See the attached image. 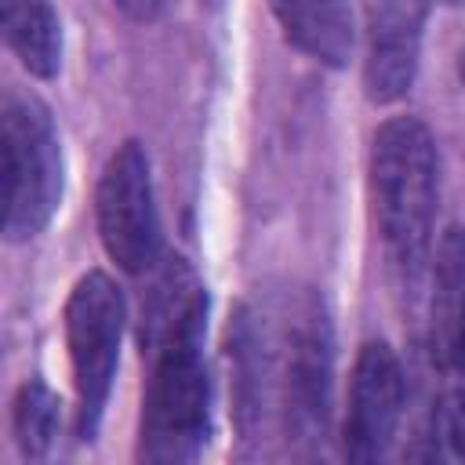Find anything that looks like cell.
Returning <instances> with one entry per match:
<instances>
[{"mask_svg": "<svg viewBox=\"0 0 465 465\" xmlns=\"http://www.w3.org/2000/svg\"><path fill=\"white\" fill-rule=\"evenodd\" d=\"M229 389L243 440L287 450L327 436L334 334L312 291L251 302L229 323Z\"/></svg>", "mask_w": 465, "mask_h": 465, "instance_id": "cell-1", "label": "cell"}, {"mask_svg": "<svg viewBox=\"0 0 465 465\" xmlns=\"http://www.w3.org/2000/svg\"><path fill=\"white\" fill-rule=\"evenodd\" d=\"M429 262L425 349L443 385H465V229H443Z\"/></svg>", "mask_w": 465, "mask_h": 465, "instance_id": "cell-9", "label": "cell"}, {"mask_svg": "<svg viewBox=\"0 0 465 465\" xmlns=\"http://www.w3.org/2000/svg\"><path fill=\"white\" fill-rule=\"evenodd\" d=\"M58 396L40 381L29 378L15 392V440L25 458H44L58 436Z\"/></svg>", "mask_w": 465, "mask_h": 465, "instance_id": "cell-12", "label": "cell"}, {"mask_svg": "<svg viewBox=\"0 0 465 465\" xmlns=\"http://www.w3.org/2000/svg\"><path fill=\"white\" fill-rule=\"evenodd\" d=\"M283 36L323 65H345L352 54V7L349 0H269Z\"/></svg>", "mask_w": 465, "mask_h": 465, "instance_id": "cell-10", "label": "cell"}, {"mask_svg": "<svg viewBox=\"0 0 465 465\" xmlns=\"http://www.w3.org/2000/svg\"><path fill=\"white\" fill-rule=\"evenodd\" d=\"M94 214L102 247L124 272L145 276L163 258L153 171L138 142H124L105 160L94 193Z\"/></svg>", "mask_w": 465, "mask_h": 465, "instance_id": "cell-6", "label": "cell"}, {"mask_svg": "<svg viewBox=\"0 0 465 465\" xmlns=\"http://www.w3.org/2000/svg\"><path fill=\"white\" fill-rule=\"evenodd\" d=\"M127 18H134V22H149V18H156V11H160V4L163 0H113Z\"/></svg>", "mask_w": 465, "mask_h": 465, "instance_id": "cell-14", "label": "cell"}, {"mask_svg": "<svg viewBox=\"0 0 465 465\" xmlns=\"http://www.w3.org/2000/svg\"><path fill=\"white\" fill-rule=\"evenodd\" d=\"M4 40L11 54L40 80H51L62 65V22L51 0H0Z\"/></svg>", "mask_w": 465, "mask_h": 465, "instance_id": "cell-11", "label": "cell"}, {"mask_svg": "<svg viewBox=\"0 0 465 465\" xmlns=\"http://www.w3.org/2000/svg\"><path fill=\"white\" fill-rule=\"evenodd\" d=\"M458 73H461V80H465V51L458 54Z\"/></svg>", "mask_w": 465, "mask_h": 465, "instance_id": "cell-15", "label": "cell"}, {"mask_svg": "<svg viewBox=\"0 0 465 465\" xmlns=\"http://www.w3.org/2000/svg\"><path fill=\"white\" fill-rule=\"evenodd\" d=\"M142 294L138 341L149 360L138 458L153 465L196 461L211 429V381L203 367L207 294L185 258L163 254Z\"/></svg>", "mask_w": 465, "mask_h": 465, "instance_id": "cell-2", "label": "cell"}, {"mask_svg": "<svg viewBox=\"0 0 465 465\" xmlns=\"http://www.w3.org/2000/svg\"><path fill=\"white\" fill-rule=\"evenodd\" d=\"M403 418V367L385 341H363L352 363L341 454L349 461H378Z\"/></svg>", "mask_w": 465, "mask_h": 465, "instance_id": "cell-7", "label": "cell"}, {"mask_svg": "<svg viewBox=\"0 0 465 465\" xmlns=\"http://www.w3.org/2000/svg\"><path fill=\"white\" fill-rule=\"evenodd\" d=\"M429 447L418 450L421 458L440 461H465V385H443L432 414H429Z\"/></svg>", "mask_w": 465, "mask_h": 465, "instance_id": "cell-13", "label": "cell"}, {"mask_svg": "<svg viewBox=\"0 0 465 465\" xmlns=\"http://www.w3.org/2000/svg\"><path fill=\"white\" fill-rule=\"evenodd\" d=\"M443 4H465V0H443Z\"/></svg>", "mask_w": 465, "mask_h": 465, "instance_id": "cell-16", "label": "cell"}, {"mask_svg": "<svg viewBox=\"0 0 465 465\" xmlns=\"http://www.w3.org/2000/svg\"><path fill=\"white\" fill-rule=\"evenodd\" d=\"M429 0H363V91L374 105L400 102L418 73Z\"/></svg>", "mask_w": 465, "mask_h": 465, "instance_id": "cell-8", "label": "cell"}, {"mask_svg": "<svg viewBox=\"0 0 465 465\" xmlns=\"http://www.w3.org/2000/svg\"><path fill=\"white\" fill-rule=\"evenodd\" d=\"M367 189L374 229L396 276L414 287L432 251V218L440 193L436 142L414 116L385 120L371 138Z\"/></svg>", "mask_w": 465, "mask_h": 465, "instance_id": "cell-3", "label": "cell"}, {"mask_svg": "<svg viewBox=\"0 0 465 465\" xmlns=\"http://www.w3.org/2000/svg\"><path fill=\"white\" fill-rule=\"evenodd\" d=\"M124 320H127L124 294L105 272L94 269L73 283L65 298V349L76 385V429L84 440L94 436L102 421L120 360Z\"/></svg>", "mask_w": 465, "mask_h": 465, "instance_id": "cell-5", "label": "cell"}, {"mask_svg": "<svg viewBox=\"0 0 465 465\" xmlns=\"http://www.w3.org/2000/svg\"><path fill=\"white\" fill-rule=\"evenodd\" d=\"M4 236L22 243L47 229L62 200V142L51 109L25 91H7L0 109Z\"/></svg>", "mask_w": 465, "mask_h": 465, "instance_id": "cell-4", "label": "cell"}]
</instances>
